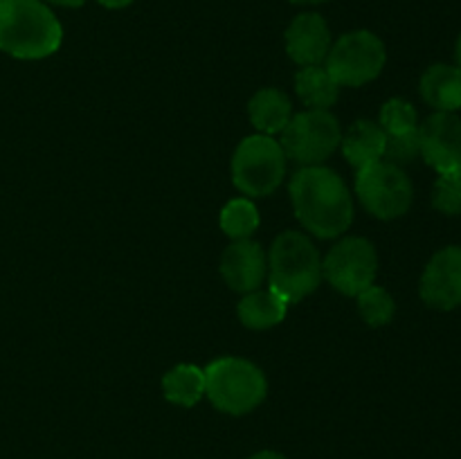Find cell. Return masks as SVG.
Here are the masks:
<instances>
[{"label":"cell","mask_w":461,"mask_h":459,"mask_svg":"<svg viewBox=\"0 0 461 459\" xmlns=\"http://www.w3.org/2000/svg\"><path fill=\"white\" fill-rule=\"evenodd\" d=\"M293 210L302 228L320 238L347 232L354 220V198L345 180L322 165L302 166L288 184Z\"/></svg>","instance_id":"1"},{"label":"cell","mask_w":461,"mask_h":459,"mask_svg":"<svg viewBox=\"0 0 461 459\" xmlns=\"http://www.w3.org/2000/svg\"><path fill=\"white\" fill-rule=\"evenodd\" d=\"M63 30L43 0H0V50L34 61L59 50Z\"/></svg>","instance_id":"2"},{"label":"cell","mask_w":461,"mask_h":459,"mask_svg":"<svg viewBox=\"0 0 461 459\" xmlns=\"http://www.w3.org/2000/svg\"><path fill=\"white\" fill-rule=\"evenodd\" d=\"M268 282L288 304L304 300L322 282L318 248L297 230L282 232L268 252Z\"/></svg>","instance_id":"3"},{"label":"cell","mask_w":461,"mask_h":459,"mask_svg":"<svg viewBox=\"0 0 461 459\" xmlns=\"http://www.w3.org/2000/svg\"><path fill=\"white\" fill-rule=\"evenodd\" d=\"M268 394L264 372L246 358H219L205 367V396L225 414H248Z\"/></svg>","instance_id":"4"},{"label":"cell","mask_w":461,"mask_h":459,"mask_svg":"<svg viewBox=\"0 0 461 459\" xmlns=\"http://www.w3.org/2000/svg\"><path fill=\"white\" fill-rule=\"evenodd\" d=\"M286 176V156L270 135H250L241 140L232 158V180L248 196H268Z\"/></svg>","instance_id":"5"},{"label":"cell","mask_w":461,"mask_h":459,"mask_svg":"<svg viewBox=\"0 0 461 459\" xmlns=\"http://www.w3.org/2000/svg\"><path fill=\"white\" fill-rule=\"evenodd\" d=\"M385 45L374 32L358 30L340 36L336 43H331L324 68L329 75L336 79L338 86H358L369 84L376 79L385 68Z\"/></svg>","instance_id":"6"},{"label":"cell","mask_w":461,"mask_h":459,"mask_svg":"<svg viewBox=\"0 0 461 459\" xmlns=\"http://www.w3.org/2000/svg\"><path fill=\"white\" fill-rule=\"evenodd\" d=\"M342 130L336 117L329 111L309 108L291 117L286 129L282 130V148L286 160L302 166L322 165L338 147H340Z\"/></svg>","instance_id":"7"},{"label":"cell","mask_w":461,"mask_h":459,"mask_svg":"<svg viewBox=\"0 0 461 459\" xmlns=\"http://www.w3.org/2000/svg\"><path fill=\"white\" fill-rule=\"evenodd\" d=\"M356 196L369 214L392 220L410 210L414 189L401 166L381 160L356 174Z\"/></svg>","instance_id":"8"},{"label":"cell","mask_w":461,"mask_h":459,"mask_svg":"<svg viewBox=\"0 0 461 459\" xmlns=\"http://www.w3.org/2000/svg\"><path fill=\"white\" fill-rule=\"evenodd\" d=\"M378 273V255L372 241L347 237L338 241L322 259V277L342 295L356 297L369 288Z\"/></svg>","instance_id":"9"},{"label":"cell","mask_w":461,"mask_h":459,"mask_svg":"<svg viewBox=\"0 0 461 459\" xmlns=\"http://www.w3.org/2000/svg\"><path fill=\"white\" fill-rule=\"evenodd\" d=\"M419 292L430 309L453 310L461 306V246H446L432 255Z\"/></svg>","instance_id":"10"},{"label":"cell","mask_w":461,"mask_h":459,"mask_svg":"<svg viewBox=\"0 0 461 459\" xmlns=\"http://www.w3.org/2000/svg\"><path fill=\"white\" fill-rule=\"evenodd\" d=\"M421 158L439 174L461 171V117L435 112L419 126Z\"/></svg>","instance_id":"11"},{"label":"cell","mask_w":461,"mask_h":459,"mask_svg":"<svg viewBox=\"0 0 461 459\" xmlns=\"http://www.w3.org/2000/svg\"><path fill=\"white\" fill-rule=\"evenodd\" d=\"M331 50V32L320 14L306 12L293 18L286 30V52L295 63L320 66Z\"/></svg>","instance_id":"12"},{"label":"cell","mask_w":461,"mask_h":459,"mask_svg":"<svg viewBox=\"0 0 461 459\" xmlns=\"http://www.w3.org/2000/svg\"><path fill=\"white\" fill-rule=\"evenodd\" d=\"M268 273V259L259 243L250 238L234 241L221 259V274L232 291L250 292L264 284Z\"/></svg>","instance_id":"13"},{"label":"cell","mask_w":461,"mask_h":459,"mask_svg":"<svg viewBox=\"0 0 461 459\" xmlns=\"http://www.w3.org/2000/svg\"><path fill=\"white\" fill-rule=\"evenodd\" d=\"M421 97L437 112H455L461 108V70L448 63H435L421 76Z\"/></svg>","instance_id":"14"},{"label":"cell","mask_w":461,"mask_h":459,"mask_svg":"<svg viewBox=\"0 0 461 459\" xmlns=\"http://www.w3.org/2000/svg\"><path fill=\"white\" fill-rule=\"evenodd\" d=\"M342 153H345L347 162L354 166L356 171L365 169V166L374 165V162L383 160V151H385V130L381 124H374L369 120H360L347 130L345 138L340 140Z\"/></svg>","instance_id":"15"},{"label":"cell","mask_w":461,"mask_h":459,"mask_svg":"<svg viewBox=\"0 0 461 459\" xmlns=\"http://www.w3.org/2000/svg\"><path fill=\"white\" fill-rule=\"evenodd\" d=\"M239 320L243 327L255 328V331H264V328L275 327L282 322L288 313V302L284 300L279 292L273 288H255V291L246 292L243 300L239 302Z\"/></svg>","instance_id":"16"},{"label":"cell","mask_w":461,"mask_h":459,"mask_svg":"<svg viewBox=\"0 0 461 459\" xmlns=\"http://www.w3.org/2000/svg\"><path fill=\"white\" fill-rule=\"evenodd\" d=\"M248 115L261 135L282 133L293 117V104L279 88H264L250 99Z\"/></svg>","instance_id":"17"},{"label":"cell","mask_w":461,"mask_h":459,"mask_svg":"<svg viewBox=\"0 0 461 459\" xmlns=\"http://www.w3.org/2000/svg\"><path fill=\"white\" fill-rule=\"evenodd\" d=\"M295 90L302 102L315 111H329L338 102L340 86L336 84L327 68L320 66H304L295 75Z\"/></svg>","instance_id":"18"},{"label":"cell","mask_w":461,"mask_h":459,"mask_svg":"<svg viewBox=\"0 0 461 459\" xmlns=\"http://www.w3.org/2000/svg\"><path fill=\"white\" fill-rule=\"evenodd\" d=\"M165 399L183 408H192L205 396V369L196 364H176L162 378Z\"/></svg>","instance_id":"19"},{"label":"cell","mask_w":461,"mask_h":459,"mask_svg":"<svg viewBox=\"0 0 461 459\" xmlns=\"http://www.w3.org/2000/svg\"><path fill=\"white\" fill-rule=\"evenodd\" d=\"M259 228V212L248 198H234L221 210V230L234 241L250 238Z\"/></svg>","instance_id":"20"},{"label":"cell","mask_w":461,"mask_h":459,"mask_svg":"<svg viewBox=\"0 0 461 459\" xmlns=\"http://www.w3.org/2000/svg\"><path fill=\"white\" fill-rule=\"evenodd\" d=\"M356 297H358L360 315H363V320L369 327H385V324L394 318L396 304L385 288L372 284V286L365 288V291L358 292Z\"/></svg>","instance_id":"21"},{"label":"cell","mask_w":461,"mask_h":459,"mask_svg":"<svg viewBox=\"0 0 461 459\" xmlns=\"http://www.w3.org/2000/svg\"><path fill=\"white\" fill-rule=\"evenodd\" d=\"M417 158H421L419 129L405 130V133H385V151H383V160L403 169L405 165H412Z\"/></svg>","instance_id":"22"},{"label":"cell","mask_w":461,"mask_h":459,"mask_svg":"<svg viewBox=\"0 0 461 459\" xmlns=\"http://www.w3.org/2000/svg\"><path fill=\"white\" fill-rule=\"evenodd\" d=\"M381 129L385 133H405L419 129L417 108L403 97H392L381 108Z\"/></svg>","instance_id":"23"},{"label":"cell","mask_w":461,"mask_h":459,"mask_svg":"<svg viewBox=\"0 0 461 459\" xmlns=\"http://www.w3.org/2000/svg\"><path fill=\"white\" fill-rule=\"evenodd\" d=\"M432 205L441 214H461V171L439 174L432 189Z\"/></svg>","instance_id":"24"},{"label":"cell","mask_w":461,"mask_h":459,"mask_svg":"<svg viewBox=\"0 0 461 459\" xmlns=\"http://www.w3.org/2000/svg\"><path fill=\"white\" fill-rule=\"evenodd\" d=\"M97 3L104 4L106 9H124V7H129L133 0H97Z\"/></svg>","instance_id":"25"},{"label":"cell","mask_w":461,"mask_h":459,"mask_svg":"<svg viewBox=\"0 0 461 459\" xmlns=\"http://www.w3.org/2000/svg\"><path fill=\"white\" fill-rule=\"evenodd\" d=\"M248 459H286L282 453H275V450H261V453L252 454Z\"/></svg>","instance_id":"26"},{"label":"cell","mask_w":461,"mask_h":459,"mask_svg":"<svg viewBox=\"0 0 461 459\" xmlns=\"http://www.w3.org/2000/svg\"><path fill=\"white\" fill-rule=\"evenodd\" d=\"M48 3L59 4V7H81L86 0H48Z\"/></svg>","instance_id":"27"},{"label":"cell","mask_w":461,"mask_h":459,"mask_svg":"<svg viewBox=\"0 0 461 459\" xmlns=\"http://www.w3.org/2000/svg\"><path fill=\"white\" fill-rule=\"evenodd\" d=\"M455 57H457V68L461 70V34L457 36V43H455Z\"/></svg>","instance_id":"28"},{"label":"cell","mask_w":461,"mask_h":459,"mask_svg":"<svg viewBox=\"0 0 461 459\" xmlns=\"http://www.w3.org/2000/svg\"><path fill=\"white\" fill-rule=\"evenodd\" d=\"M295 4H318V3H327V0H291Z\"/></svg>","instance_id":"29"}]
</instances>
